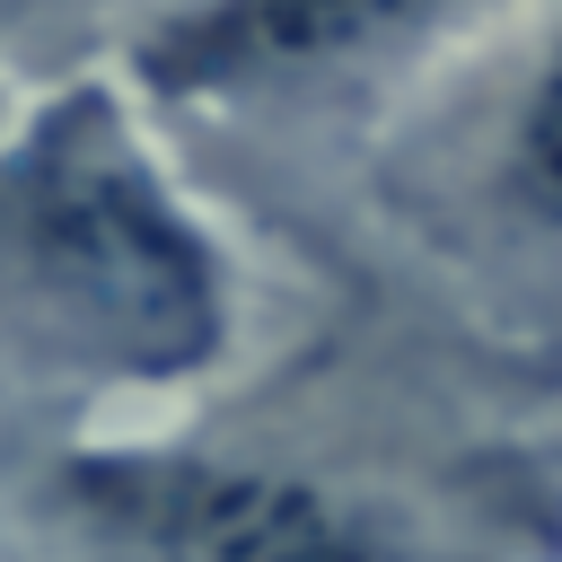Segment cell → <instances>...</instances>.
I'll use <instances>...</instances> for the list:
<instances>
[{
	"mask_svg": "<svg viewBox=\"0 0 562 562\" xmlns=\"http://www.w3.org/2000/svg\"><path fill=\"white\" fill-rule=\"evenodd\" d=\"M79 492L149 562H404L369 518L255 465L114 457V465H79Z\"/></svg>",
	"mask_w": 562,
	"mask_h": 562,
	"instance_id": "obj_2",
	"label": "cell"
},
{
	"mask_svg": "<svg viewBox=\"0 0 562 562\" xmlns=\"http://www.w3.org/2000/svg\"><path fill=\"white\" fill-rule=\"evenodd\" d=\"M422 9H439V0H202L140 53V70L158 88H228V79L360 53L395 26H413Z\"/></svg>",
	"mask_w": 562,
	"mask_h": 562,
	"instance_id": "obj_3",
	"label": "cell"
},
{
	"mask_svg": "<svg viewBox=\"0 0 562 562\" xmlns=\"http://www.w3.org/2000/svg\"><path fill=\"white\" fill-rule=\"evenodd\" d=\"M0 307L53 360L176 378L220 351V263L105 97L53 105L0 158Z\"/></svg>",
	"mask_w": 562,
	"mask_h": 562,
	"instance_id": "obj_1",
	"label": "cell"
}]
</instances>
